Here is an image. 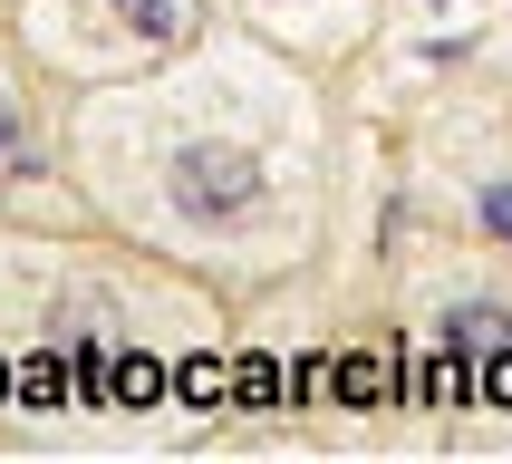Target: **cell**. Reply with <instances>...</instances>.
Instances as JSON below:
<instances>
[{
	"mask_svg": "<svg viewBox=\"0 0 512 464\" xmlns=\"http://www.w3.org/2000/svg\"><path fill=\"white\" fill-rule=\"evenodd\" d=\"M126 10V29H145V39H174L184 29V0H116Z\"/></svg>",
	"mask_w": 512,
	"mask_h": 464,
	"instance_id": "cell-2",
	"label": "cell"
},
{
	"mask_svg": "<svg viewBox=\"0 0 512 464\" xmlns=\"http://www.w3.org/2000/svg\"><path fill=\"white\" fill-rule=\"evenodd\" d=\"M484 232H493V242H512V184H484Z\"/></svg>",
	"mask_w": 512,
	"mask_h": 464,
	"instance_id": "cell-3",
	"label": "cell"
},
{
	"mask_svg": "<svg viewBox=\"0 0 512 464\" xmlns=\"http://www.w3.org/2000/svg\"><path fill=\"white\" fill-rule=\"evenodd\" d=\"M455 339L474 348V339H503V310H455Z\"/></svg>",
	"mask_w": 512,
	"mask_h": 464,
	"instance_id": "cell-5",
	"label": "cell"
},
{
	"mask_svg": "<svg viewBox=\"0 0 512 464\" xmlns=\"http://www.w3.org/2000/svg\"><path fill=\"white\" fill-rule=\"evenodd\" d=\"M10 165H29V126L0 107V174H10Z\"/></svg>",
	"mask_w": 512,
	"mask_h": 464,
	"instance_id": "cell-4",
	"label": "cell"
},
{
	"mask_svg": "<svg viewBox=\"0 0 512 464\" xmlns=\"http://www.w3.org/2000/svg\"><path fill=\"white\" fill-rule=\"evenodd\" d=\"M174 203L203 213V223L252 213V203H261V155H252V145H223V136H194L184 155H174Z\"/></svg>",
	"mask_w": 512,
	"mask_h": 464,
	"instance_id": "cell-1",
	"label": "cell"
}]
</instances>
